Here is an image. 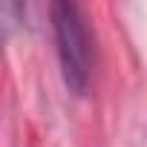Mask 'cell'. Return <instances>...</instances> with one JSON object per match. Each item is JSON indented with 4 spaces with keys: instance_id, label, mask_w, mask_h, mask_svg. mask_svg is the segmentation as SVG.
Returning <instances> with one entry per match:
<instances>
[{
    "instance_id": "1",
    "label": "cell",
    "mask_w": 147,
    "mask_h": 147,
    "mask_svg": "<svg viewBox=\"0 0 147 147\" xmlns=\"http://www.w3.org/2000/svg\"><path fill=\"white\" fill-rule=\"evenodd\" d=\"M55 52L61 63L63 84L72 95H87L92 84V38L87 26V15L78 3H52L49 6Z\"/></svg>"
}]
</instances>
